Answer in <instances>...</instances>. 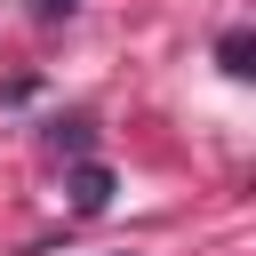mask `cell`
<instances>
[{
	"instance_id": "obj_1",
	"label": "cell",
	"mask_w": 256,
	"mask_h": 256,
	"mask_svg": "<svg viewBox=\"0 0 256 256\" xmlns=\"http://www.w3.org/2000/svg\"><path fill=\"white\" fill-rule=\"evenodd\" d=\"M104 200H112V168L80 160V168H72V208H80V216H104Z\"/></svg>"
},
{
	"instance_id": "obj_2",
	"label": "cell",
	"mask_w": 256,
	"mask_h": 256,
	"mask_svg": "<svg viewBox=\"0 0 256 256\" xmlns=\"http://www.w3.org/2000/svg\"><path fill=\"white\" fill-rule=\"evenodd\" d=\"M216 56H224V72H248V56H256V40H248V32H224V48H216Z\"/></svg>"
},
{
	"instance_id": "obj_3",
	"label": "cell",
	"mask_w": 256,
	"mask_h": 256,
	"mask_svg": "<svg viewBox=\"0 0 256 256\" xmlns=\"http://www.w3.org/2000/svg\"><path fill=\"white\" fill-rule=\"evenodd\" d=\"M56 152H88V120H64L56 128Z\"/></svg>"
}]
</instances>
